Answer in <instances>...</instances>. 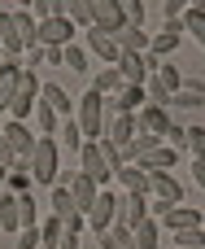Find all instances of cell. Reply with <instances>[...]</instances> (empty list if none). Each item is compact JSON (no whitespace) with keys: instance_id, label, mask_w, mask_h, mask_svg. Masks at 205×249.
<instances>
[{"instance_id":"cell-2","label":"cell","mask_w":205,"mask_h":249,"mask_svg":"<svg viewBox=\"0 0 205 249\" xmlns=\"http://www.w3.org/2000/svg\"><path fill=\"white\" fill-rule=\"evenodd\" d=\"M105 118H109V109H105V96L96 88H87V92L74 96V123L83 127L87 140H101L105 136Z\"/></svg>"},{"instance_id":"cell-47","label":"cell","mask_w":205,"mask_h":249,"mask_svg":"<svg viewBox=\"0 0 205 249\" xmlns=\"http://www.w3.org/2000/svg\"><path fill=\"white\" fill-rule=\"evenodd\" d=\"M57 249H79V236H66V241H61Z\"/></svg>"},{"instance_id":"cell-10","label":"cell","mask_w":205,"mask_h":249,"mask_svg":"<svg viewBox=\"0 0 205 249\" xmlns=\"http://www.w3.org/2000/svg\"><path fill=\"white\" fill-rule=\"evenodd\" d=\"M87 9H92V26H96V31H105V35H118V31L127 26V18H122V4H118V0H87Z\"/></svg>"},{"instance_id":"cell-32","label":"cell","mask_w":205,"mask_h":249,"mask_svg":"<svg viewBox=\"0 0 205 249\" xmlns=\"http://www.w3.org/2000/svg\"><path fill=\"white\" fill-rule=\"evenodd\" d=\"M39 241H44V249H57L66 241V223H61L57 214H48V219L39 223Z\"/></svg>"},{"instance_id":"cell-44","label":"cell","mask_w":205,"mask_h":249,"mask_svg":"<svg viewBox=\"0 0 205 249\" xmlns=\"http://www.w3.org/2000/svg\"><path fill=\"white\" fill-rule=\"evenodd\" d=\"M184 13H188V0H162V18L166 22H179Z\"/></svg>"},{"instance_id":"cell-19","label":"cell","mask_w":205,"mask_h":249,"mask_svg":"<svg viewBox=\"0 0 205 249\" xmlns=\"http://www.w3.org/2000/svg\"><path fill=\"white\" fill-rule=\"evenodd\" d=\"M205 105V83L201 79H184V88L171 96V114L175 109H201Z\"/></svg>"},{"instance_id":"cell-29","label":"cell","mask_w":205,"mask_h":249,"mask_svg":"<svg viewBox=\"0 0 205 249\" xmlns=\"http://www.w3.org/2000/svg\"><path fill=\"white\" fill-rule=\"evenodd\" d=\"M87 88H96L101 96H114L118 88H122V74H118V66H101L96 74H92V83Z\"/></svg>"},{"instance_id":"cell-15","label":"cell","mask_w":205,"mask_h":249,"mask_svg":"<svg viewBox=\"0 0 205 249\" xmlns=\"http://www.w3.org/2000/svg\"><path fill=\"white\" fill-rule=\"evenodd\" d=\"M39 101H44L52 114H61V118H74V92H66L61 83H44V88H39Z\"/></svg>"},{"instance_id":"cell-40","label":"cell","mask_w":205,"mask_h":249,"mask_svg":"<svg viewBox=\"0 0 205 249\" xmlns=\"http://www.w3.org/2000/svg\"><path fill=\"white\" fill-rule=\"evenodd\" d=\"M31 13L44 22V18H61L66 13V0H31Z\"/></svg>"},{"instance_id":"cell-35","label":"cell","mask_w":205,"mask_h":249,"mask_svg":"<svg viewBox=\"0 0 205 249\" xmlns=\"http://www.w3.org/2000/svg\"><path fill=\"white\" fill-rule=\"evenodd\" d=\"M66 18H70L79 31H92V9H87V0H66Z\"/></svg>"},{"instance_id":"cell-31","label":"cell","mask_w":205,"mask_h":249,"mask_svg":"<svg viewBox=\"0 0 205 249\" xmlns=\"http://www.w3.org/2000/svg\"><path fill=\"white\" fill-rule=\"evenodd\" d=\"M83 140H87V136H83V127H79L74 118H66V123H61V131H57V144H66V153H79V149H83Z\"/></svg>"},{"instance_id":"cell-26","label":"cell","mask_w":205,"mask_h":249,"mask_svg":"<svg viewBox=\"0 0 205 249\" xmlns=\"http://www.w3.org/2000/svg\"><path fill=\"white\" fill-rule=\"evenodd\" d=\"M22 61H9L4 66V74H0V118L9 114V101H13V92H17V79H22Z\"/></svg>"},{"instance_id":"cell-4","label":"cell","mask_w":205,"mask_h":249,"mask_svg":"<svg viewBox=\"0 0 205 249\" xmlns=\"http://www.w3.org/2000/svg\"><path fill=\"white\" fill-rule=\"evenodd\" d=\"M35 140H39V136L31 131V123H13V118H4V123H0V144H4V149H13V153H17V158H26V162H31V153H35Z\"/></svg>"},{"instance_id":"cell-18","label":"cell","mask_w":205,"mask_h":249,"mask_svg":"<svg viewBox=\"0 0 205 249\" xmlns=\"http://www.w3.org/2000/svg\"><path fill=\"white\" fill-rule=\"evenodd\" d=\"M149 39H153V35H149L144 26H122V31L114 35V44H118L127 57H144V53H149Z\"/></svg>"},{"instance_id":"cell-12","label":"cell","mask_w":205,"mask_h":249,"mask_svg":"<svg viewBox=\"0 0 205 249\" xmlns=\"http://www.w3.org/2000/svg\"><path fill=\"white\" fill-rule=\"evenodd\" d=\"M171 123H175V114H171V109H162V105H140V114H136V131L157 136V140L171 131Z\"/></svg>"},{"instance_id":"cell-49","label":"cell","mask_w":205,"mask_h":249,"mask_svg":"<svg viewBox=\"0 0 205 249\" xmlns=\"http://www.w3.org/2000/svg\"><path fill=\"white\" fill-rule=\"evenodd\" d=\"M13 9H31V0H13Z\"/></svg>"},{"instance_id":"cell-34","label":"cell","mask_w":205,"mask_h":249,"mask_svg":"<svg viewBox=\"0 0 205 249\" xmlns=\"http://www.w3.org/2000/svg\"><path fill=\"white\" fill-rule=\"evenodd\" d=\"M17 219H22V228H39V201H35V193L17 197Z\"/></svg>"},{"instance_id":"cell-23","label":"cell","mask_w":205,"mask_h":249,"mask_svg":"<svg viewBox=\"0 0 205 249\" xmlns=\"http://www.w3.org/2000/svg\"><path fill=\"white\" fill-rule=\"evenodd\" d=\"M179 162H184V153H179V149H171V144H157V149H153V153H149L140 166L153 175V171H175Z\"/></svg>"},{"instance_id":"cell-24","label":"cell","mask_w":205,"mask_h":249,"mask_svg":"<svg viewBox=\"0 0 205 249\" xmlns=\"http://www.w3.org/2000/svg\"><path fill=\"white\" fill-rule=\"evenodd\" d=\"M61 123H66V118H61V114H52L44 101H39V105H35V114H31V131H35V136H57V131H61Z\"/></svg>"},{"instance_id":"cell-27","label":"cell","mask_w":205,"mask_h":249,"mask_svg":"<svg viewBox=\"0 0 205 249\" xmlns=\"http://www.w3.org/2000/svg\"><path fill=\"white\" fill-rule=\"evenodd\" d=\"M61 66H70L74 74H87V70H92V53L74 39V44H66V48H61Z\"/></svg>"},{"instance_id":"cell-7","label":"cell","mask_w":205,"mask_h":249,"mask_svg":"<svg viewBox=\"0 0 205 249\" xmlns=\"http://www.w3.org/2000/svg\"><path fill=\"white\" fill-rule=\"evenodd\" d=\"M79 44H83V48L92 53V61H101V66H118V57H122V48L114 44V35H105V31H96V26L83 31Z\"/></svg>"},{"instance_id":"cell-1","label":"cell","mask_w":205,"mask_h":249,"mask_svg":"<svg viewBox=\"0 0 205 249\" xmlns=\"http://www.w3.org/2000/svg\"><path fill=\"white\" fill-rule=\"evenodd\" d=\"M31 179L39 184V188H52L57 179H61V144H57V136H39L35 140V153H31Z\"/></svg>"},{"instance_id":"cell-14","label":"cell","mask_w":205,"mask_h":249,"mask_svg":"<svg viewBox=\"0 0 205 249\" xmlns=\"http://www.w3.org/2000/svg\"><path fill=\"white\" fill-rule=\"evenodd\" d=\"M101 140H114L118 149H127L136 140V114H109L105 118V136Z\"/></svg>"},{"instance_id":"cell-36","label":"cell","mask_w":205,"mask_h":249,"mask_svg":"<svg viewBox=\"0 0 205 249\" xmlns=\"http://www.w3.org/2000/svg\"><path fill=\"white\" fill-rule=\"evenodd\" d=\"M171 245H175V249H205V232H201V228H188V232H171Z\"/></svg>"},{"instance_id":"cell-13","label":"cell","mask_w":205,"mask_h":249,"mask_svg":"<svg viewBox=\"0 0 205 249\" xmlns=\"http://www.w3.org/2000/svg\"><path fill=\"white\" fill-rule=\"evenodd\" d=\"M140 105H149V96H144V88H136V83H122L114 96H105V109H109V114H140Z\"/></svg>"},{"instance_id":"cell-8","label":"cell","mask_w":205,"mask_h":249,"mask_svg":"<svg viewBox=\"0 0 205 249\" xmlns=\"http://www.w3.org/2000/svg\"><path fill=\"white\" fill-rule=\"evenodd\" d=\"M74 158H79V166H74V171H83L87 179H96L101 188H109V179H114V171H109V166L101 162V144H96V140H83V149H79Z\"/></svg>"},{"instance_id":"cell-30","label":"cell","mask_w":205,"mask_h":249,"mask_svg":"<svg viewBox=\"0 0 205 249\" xmlns=\"http://www.w3.org/2000/svg\"><path fill=\"white\" fill-rule=\"evenodd\" d=\"M48 210L57 214V219H66V214H74L79 206H74V197H70V188L66 184H52V193H48Z\"/></svg>"},{"instance_id":"cell-20","label":"cell","mask_w":205,"mask_h":249,"mask_svg":"<svg viewBox=\"0 0 205 249\" xmlns=\"http://www.w3.org/2000/svg\"><path fill=\"white\" fill-rule=\"evenodd\" d=\"M179 44H184V35H179V31H171V26H162V31H153V39H149V57L171 61Z\"/></svg>"},{"instance_id":"cell-39","label":"cell","mask_w":205,"mask_h":249,"mask_svg":"<svg viewBox=\"0 0 205 249\" xmlns=\"http://www.w3.org/2000/svg\"><path fill=\"white\" fill-rule=\"evenodd\" d=\"M122 4V18H127V26H144L149 22V9H144V0H118Z\"/></svg>"},{"instance_id":"cell-11","label":"cell","mask_w":205,"mask_h":249,"mask_svg":"<svg viewBox=\"0 0 205 249\" xmlns=\"http://www.w3.org/2000/svg\"><path fill=\"white\" fill-rule=\"evenodd\" d=\"M149 197L171 201V206H184V201H188V193H184V184L175 179V171H153V175H149Z\"/></svg>"},{"instance_id":"cell-5","label":"cell","mask_w":205,"mask_h":249,"mask_svg":"<svg viewBox=\"0 0 205 249\" xmlns=\"http://www.w3.org/2000/svg\"><path fill=\"white\" fill-rule=\"evenodd\" d=\"M118 197H122V193L101 188V197H96V201H92V210H87V232H92V236H101V232H109V228H114V219H118Z\"/></svg>"},{"instance_id":"cell-21","label":"cell","mask_w":205,"mask_h":249,"mask_svg":"<svg viewBox=\"0 0 205 249\" xmlns=\"http://www.w3.org/2000/svg\"><path fill=\"white\" fill-rule=\"evenodd\" d=\"M162 223L157 219H144V223H136L131 228V249H162Z\"/></svg>"},{"instance_id":"cell-17","label":"cell","mask_w":205,"mask_h":249,"mask_svg":"<svg viewBox=\"0 0 205 249\" xmlns=\"http://www.w3.org/2000/svg\"><path fill=\"white\" fill-rule=\"evenodd\" d=\"M201 223H205V214L197 206H175V210L162 219V232L171 236V232H188V228H201Z\"/></svg>"},{"instance_id":"cell-46","label":"cell","mask_w":205,"mask_h":249,"mask_svg":"<svg viewBox=\"0 0 205 249\" xmlns=\"http://www.w3.org/2000/svg\"><path fill=\"white\" fill-rule=\"evenodd\" d=\"M188 175H192L197 188H205V162H188Z\"/></svg>"},{"instance_id":"cell-51","label":"cell","mask_w":205,"mask_h":249,"mask_svg":"<svg viewBox=\"0 0 205 249\" xmlns=\"http://www.w3.org/2000/svg\"><path fill=\"white\" fill-rule=\"evenodd\" d=\"M4 66H9V61H4V57H0V74H4Z\"/></svg>"},{"instance_id":"cell-22","label":"cell","mask_w":205,"mask_h":249,"mask_svg":"<svg viewBox=\"0 0 205 249\" xmlns=\"http://www.w3.org/2000/svg\"><path fill=\"white\" fill-rule=\"evenodd\" d=\"M13 31H17V39H22L26 48L39 44V18H35L31 9H13Z\"/></svg>"},{"instance_id":"cell-25","label":"cell","mask_w":205,"mask_h":249,"mask_svg":"<svg viewBox=\"0 0 205 249\" xmlns=\"http://www.w3.org/2000/svg\"><path fill=\"white\" fill-rule=\"evenodd\" d=\"M0 232H22V219H17V193L0 188Z\"/></svg>"},{"instance_id":"cell-33","label":"cell","mask_w":205,"mask_h":249,"mask_svg":"<svg viewBox=\"0 0 205 249\" xmlns=\"http://www.w3.org/2000/svg\"><path fill=\"white\" fill-rule=\"evenodd\" d=\"M96 241H101V249H131V228H127V223H114V228L101 232Z\"/></svg>"},{"instance_id":"cell-48","label":"cell","mask_w":205,"mask_h":249,"mask_svg":"<svg viewBox=\"0 0 205 249\" xmlns=\"http://www.w3.org/2000/svg\"><path fill=\"white\" fill-rule=\"evenodd\" d=\"M9 175H13V171H9V166H0V188L9 184Z\"/></svg>"},{"instance_id":"cell-50","label":"cell","mask_w":205,"mask_h":249,"mask_svg":"<svg viewBox=\"0 0 205 249\" xmlns=\"http://www.w3.org/2000/svg\"><path fill=\"white\" fill-rule=\"evenodd\" d=\"M188 9H205V0H188Z\"/></svg>"},{"instance_id":"cell-9","label":"cell","mask_w":205,"mask_h":249,"mask_svg":"<svg viewBox=\"0 0 205 249\" xmlns=\"http://www.w3.org/2000/svg\"><path fill=\"white\" fill-rule=\"evenodd\" d=\"M57 184H66V188H70V197H74V206H79L83 214H87V210H92V201L101 197V184H96V179H87L83 171H61V179H57Z\"/></svg>"},{"instance_id":"cell-16","label":"cell","mask_w":205,"mask_h":249,"mask_svg":"<svg viewBox=\"0 0 205 249\" xmlns=\"http://www.w3.org/2000/svg\"><path fill=\"white\" fill-rule=\"evenodd\" d=\"M114 179H118L122 193H131V197H149V171H144V166H131V162H127V166L114 171Z\"/></svg>"},{"instance_id":"cell-42","label":"cell","mask_w":205,"mask_h":249,"mask_svg":"<svg viewBox=\"0 0 205 249\" xmlns=\"http://www.w3.org/2000/svg\"><path fill=\"white\" fill-rule=\"evenodd\" d=\"M162 144H171V149L184 153V149H188V127H184V123H171V131L162 136Z\"/></svg>"},{"instance_id":"cell-43","label":"cell","mask_w":205,"mask_h":249,"mask_svg":"<svg viewBox=\"0 0 205 249\" xmlns=\"http://www.w3.org/2000/svg\"><path fill=\"white\" fill-rule=\"evenodd\" d=\"M31 184H35V179H31V171H13V175H9V184H4V188H9V193H17V197H22V193H31Z\"/></svg>"},{"instance_id":"cell-52","label":"cell","mask_w":205,"mask_h":249,"mask_svg":"<svg viewBox=\"0 0 205 249\" xmlns=\"http://www.w3.org/2000/svg\"><path fill=\"white\" fill-rule=\"evenodd\" d=\"M201 232H205V223H201Z\"/></svg>"},{"instance_id":"cell-28","label":"cell","mask_w":205,"mask_h":249,"mask_svg":"<svg viewBox=\"0 0 205 249\" xmlns=\"http://www.w3.org/2000/svg\"><path fill=\"white\" fill-rule=\"evenodd\" d=\"M118 74H122V83H136V88H144V79H149V66H144V57H118Z\"/></svg>"},{"instance_id":"cell-45","label":"cell","mask_w":205,"mask_h":249,"mask_svg":"<svg viewBox=\"0 0 205 249\" xmlns=\"http://www.w3.org/2000/svg\"><path fill=\"white\" fill-rule=\"evenodd\" d=\"M17 249H44L39 228H22V232H17Z\"/></svg>"},{"instance_id":"cell-3","label":"cell","mask_w":205,"mask_h":249,"mask_svg":"<svg viewBox=\"0 0 205 249\" xmlns=\"http://www.w3.org/2000/svg\"><path fill=\"white\" fill-rule=\"evenodd\" d=\"M39 74L26 66L22 70V79H17V92H13V101H9V114L4 118H13V123H31V114H35V105H39Z\"/></svg>"},{"instance_id":"cell-38","label":"cell","mask_w":205,"mask_h":249,"mask_svg":"<svg viewBox=\"0 0 205 249\" xmlns=\"http://www.w3.org/2000/svg\"><path fill=\"white\" fill-rule=\"evenodd\" d=\"M153 74H157V79L166 83V92H171V96H175V92L184 88V74H179V66H175V61H162V70H153Z\"/></svg>"},{"instance_id":"cell-41","label":"cell","mask_w":205,"mask_h":249,"mask_svg":"<svg viewBox=\"0 0 205 249\" xmlns=\"http://www.w3.org/2000/svg\"><path fill=\"white\" fill-rule=\"evenodd\" d=\"M96 144H101V162H105L109 171H118V166H127V162H122V149H118L114 140H96Z\"/></svg>"},{"instance_id":"cell-37","label":"cell","mask_w":205,"mask_h":249,"mask_svg":"<svg viewBox=\"0 0 205 249\" xmlns=\"http://www.w3.org/2000/svg\"><path fill=\"white\" fill-rule=\"evenodd\" d=\"M188 162H205V127H188Z\"/></svg>"},{"instance_id":"cell-6","label":"cell","mask_w":205,"mask_h":249,"mask_svg":"<svg viewBox=\"0 0 205 249\" xmlns=\"http://www.w3.org/2000/svg\"><path fill=\"white\" fill-rule=\"evenodd\" d=\"M79 35H83V31H79L66 13H61V18H44V22H39V44H48V48H66V44H74Z\"/></svg>"}]
</instances>
